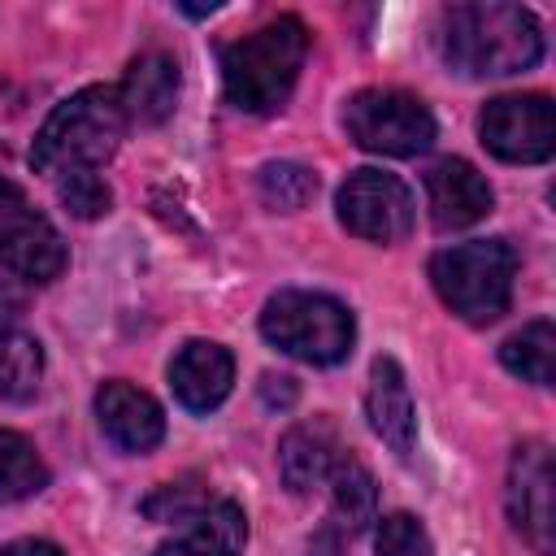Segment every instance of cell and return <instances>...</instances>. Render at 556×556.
<instances>
[{"mask_svg": "<svg viewBox=\"0 0 556 556\" xmlns=\"http://www.w3.org/2000/svg\"><path fill=\"white\" fill-rule=\"evenodd\" d=\"M543 56V30L517 4H456L443 13V61L465 78L521 74Z\"/></svg>", "mask_w": 556, "mask_h": 556, "instance_id": "cell-1", "label": "cell"}, {"mask_svg": "<svg viewBox=\"0 0 556 556\" xmlns=\"http://www.w3.org/2000/svg\"><path fill=\"white\" fill-rule=\"evenodd\" d=\"M126 109L117 87H83L70 100H61L48 122L35 135L30 165L48 178L70 169H100L126 139Z\"/></svg>", "mask_w": 556, "mask_h": 556, "instance_id": "cell-2", "label": "cell"}, {"mask_svg": "<svg viewBox=\"0 0 556 556\" xmlns=\"http://www.w3.org/2000/svg\"><path fill=\"white\" fill-rule=\"evenodd\" d=\"M308 52V30L300 17H278L222 52L226 100L243 113H274L287 104Z\"/></svg>", "mask_w": 556, "mask_h": 556, "instance_id": "cell-3", "label": "cell"}, {"mask_svg": "<svg viewBox=\"0 0 556 556\" xmlns=\"http://www.w3.org/2000/svg\"><path fill=\"white\" fill-rule=\"evenodd\" d=\"M517 252L504 239H469L430 256V282L439 300L469 326H491L513 304Z\"/></svg>", "mask_w": 556, "mask_h": 556, "instance_id": "cell-4", "label": "cell"}, {"mask_svg": "<svg viewBox=\"0 0 556 556\" xmlns=\"http://www.w3.org/2000/svg\"><path fill=\"white\" fill-rule=\"evenodd\" d=\"M261 334L308 365H339L352 343H356V321L348 313V304H339L334 295L321 291H278L265 300L261 308Z\"/></svg>", "mask_w": 556, "mask_h": 556, "instance_id": "cell-5", "label": "cell"}, {"mask_svg": "<svg viewBox=\"0 0 556 556\" xmlns=\"http://www.w3.org/2000/svg\"><path fill=\"white\" fill-rule=\"evenodd\" d=\"M343 126L356 148L378 156H417L434 143V113L400 87H365L348 100Z\"/></svg>", "mask_w": 556, "mask_h": 556, "instance_id": "cell-6", "label": "cell"}, {"mask_svg": "<svg viewBox=\"0 0 556 556\" xmlns=\"http://www.w3.org/2000/svg\"><path fill=\"white\" fill-rule=\"evenodd\" d=\"M0 265L30 282H52L65 269V239L61 230L35 213L17 182L0 174Z\"/></svg>", "mask_w": 556, "mask_h": 556, "instance_id": "cell-7", "label": "cell"}, {"mask_svg": "<svg viewBox=\"0 0 556 556\" xmlns=\"http://www.w3.org/2000/svg\"><path fill=\"white\" fill-rule=\"evenodd\" d=\"M339 222L369 243H400L413 230V191L387 169H352L334 195Z\"/></svg>", "mask_w": 556, "mask_h": 556, "instance_id": "cell-8", "label": "cell"}, {"mask_svg": "<svg viewBox=\"0 0 556 556\" xmlns=\"http://www.w3.org/2000/svg\"><path fill=\"white\" fill-rule=\"evenodd\" d=\"M482 143L513 165H539L556 152V117L552 100L530 91V96H495L486 100L478 117Z\"/></svg>", "mask_w": 556, "mask_h": 556, "instance_id": "cell-9", "label": "cell"}, {"mask_svg": "<svg viewBox=\"0 0 556 556\" xmlns=\"http://www.w3.org/2000/svg\"><path fill=\"white\" fill-rule=\"evenodd\" d=\"M504 504H508L513 530L539 556H547L552 552V534H556V513H552V452H547V443L530 439V443H521L513 452Z\"/></svg>", "mask_w": 556, "mask_h": 556, "instance_id": "cell-10", "label": "cell"}, {"mask_svg": "<svg viewBox=\"0 0 556 556\" xmlns=\"http://www.w3.org/2000/svg\"><path fill=\"white\" fill-rule=\"evenodd\" d=\"M96 417H100V430L109 434V443L122 452H152L165 439L161 404L126 378H113L96 391Z\"/></svg>", "mask_w": 556, "mask_h": 556, "instance_id": "cell-11", "label": "cell"}, {"mask_svg": "<svg viewBox=\"0 0 556 556\" xmlns=\"http://www.w3.org/2000/svg\"><path fill=\"white\" fill-rule=\"evenodd\" d=\"M426 200H430V222L439 230H465L482 222L495 204L491 182L460 156H447L426 169Z\"/></svg>", "mask_w": 556, "mask_h": 556, "instance_id": "cell-12", "label": "cell"}, {"mask_svg": "<svg viewBox=\"0 0 556 556\" xmlns=\"http://www.w3.org/2000/svg\"><path fill=\"white\" fill-rule=\"evenodd\" d=\"M235 382V356L213 339H191L169 361V387L182 408L208 413L230 395Z\"/></svg>", "mask_w": 556, "mask_h": 556, "instance_id": "cell-13", "label": "cell"}, {"mask_svg": "<svg viewBox=\"0 0 556 556\" xmlns=\"http://www.w3.org/2000/svg\"><path fill=\"white\" fill-rule=\"evenodd\" d=\"M365 413H369L374 434H378L395 456H408V452H413V439H417V408H413L408 378H404V369H400L391 356H378L374 369H369Z\"/></svg>", "mask_w": 556, "mask_h": 556, "instance_id": "cell-14", "label": "cell"}, {"mask_svg": "<svg viewBox=\"0 0 556 556\" xmlns=\"http://www.w3.org/2000/svg\"><path fill=\"white\" fill-rule=\"evenodd\" d=\"M334 460H339V443H334L330 421H300L278 443V473H282L287 491H295V495H308L313 486H321L330 478Z\"/></svg>", "mask_w": 556, "mask_h": 556, "instance_id": "cell-15", "label": "cell"}, {"mask_svg": "<svg viewBox=\"0 0 556 556\" xmlns=\"http://www.w3.org/2000/svg\"><path fill=\"white\" fill-rule=\"evenodd\" d=\"M248 543V517L235 500L204 504L195 517H187V530L156 547V556H243Z\"/></svg>", "mask_w": 556, "mask_h": 556, "instance_id": "cell-16", "label": "cell"}, {"mask_svg": "<svg viewBox=\"0 0 556 556\" xmlns=\"http://www.w3.org/2000/svg\"><path fill=\"white\" fill-rule=\"evenodd\" d=\"M117 96H122V109H126L130 122H143V126L165 122L178 104V65H174V56H165V52L139 56L126 70V83L117 87Z\"/></svg>", "mask_w": 556, "mask_h": 556, "instance_id": "cell-17", "label": "cell"}, {"mask_svg": "<svg viewBox=\"0 0 556 556\" xmlns=\"http://www.w3.org/2000/svg\"><path fill=\"white\" fill-rule=\"evenodd\" d=\"M326 482H330V513L339 530H365L369 521H378V486L361 460L339 456Z\"/></svg>", "mask_w": 556, "mask_h": 556, "instance_id": "cell-18", "label": "cell"}, {"mask_svg": "<svg viewBox=\"0 0 556 556\" xmlns=\"http://www.w3.org/2000/svg\"><path fill=\"white\" fill-rule=\"evenodd\" d=\"M500 361H504V369L517 374L521 382L552 387V374H556V326H552L547 317L526 321L517 334L504 339Z\"/></svg>", "mask_w": 556, "mask_h": 556, "instance_id": "cell-19", "label": "cell"}, {"mask_svg": "<svg viewBox=\"0 0 556 556\" xmlns=\"http://www.w3.org/2000/svg\"><path fill=\"white\" fill-rule=\"evenodd\" d=\"M43 382V348L22 330H0V404H26Z\"/></svg>", "mask_w": 556, "mask_h": 556, "instance_id": "cell-20", "label": "cell"}, {"mask_svg": "<svg viewBox=\"0 0 556 556\" xmlns=\"http://www.w3.org/2000/svg\"><path fill=\"white\" fill-rule=\"evenodd\" d=\"M43 486H48V465L39 460L35 443L22 439L17 430L0 426V504L26 500V495H35Z\"/></svg>", "mask_w": 556, "mask_h": 556, "instance_id": "cell-21", "label": "cell"}, {"mask_svg": "<svg viewBox=\"0 0 556 556\" xmlns=\"http://www.w3.org/2000/svg\"><path fill=\"white\" fill-rule=\"evenodd\" d=\"M261 187V200L274 208V213H295L304 208L313 195H317V174L295 165V161H269L256 178Z\"/></svg>", "mask_w": 556, "mask_h": 556, "instance_id": "cell-22", "label": "cell"}, {"mask_svg": "<svg viewBox=\"0 0 556 556\" xmlns=\"http://www.w3.org/2000/svg\"><path fill=\"white\" fill-rule=\"evenodd\" d=\"M61 204L74 213V217H104L109 204H113V191L109 182L96 174V169H70V174H56L52 178Z\"/></svg>", "mask_w": 556, "mask_h": 556, "instance_id": "cell-23", "label": "cell"}, {"mask_svg": "<svg viewBox=\"0 0 556 556\" xmlns=\"http://www.w3.org/2000/svg\"><path fill=\"white\" fill-rule=\"evenodd\" d=\"M374 552L378 556H434L430 534H426V526L413 513L382 517L378 521V534H374Z\"/></svg>", "mask_w": 556, "mask_h": 556, "instance_id": "cell-24", "label": "cell"}, {"mask_svg": "<svg viewBox=\"0 0 556 556\" xmlns=\"http://www.w3.org/2000/svg\"><path fill=\"white\" fill-rule=\"evenodd\" d=\"M204 504H208V495H204L200 486L165 482V486H156V491L143 500V513H148L152 521H187V517H195Z\"/></svg>", "mask_w": 556, "mask_h": 556, "instance_id": "cell-25", "label": "cell"}, {"mask_svg": "<svg viewBox=\"0 0 556 556\" xmlns=\"http://www.w3.org/2000/svg\"><path fill=\"white\" fill-rule=\"evenodd\" d=\"M261 395H265L269 408H291V404H295V378H287V374H265V378H261Z\"/></svg>", "mask_w": 556, "mask_h": 556, "instance_id": "cell-26", "label": "cell"}, {"mask_svg": "<svg viewBox=\"0 0 556 556\" xmlns=\"http://www.w3.org/2000/svg\"><path fill=\"white\" fill-rule=\"evenodd\" d=\"M0 556H65V552L48 539H13V543L0 547Z\"/></svg>", "mask_w": 556, "mask_h": 556, "instance_id": "cell-27", "label": "cell"}, {"mask_svg": "<svg viewBox=\"0 0 556 556\" xmlns=\"http://www.w3.org/2000/svg\"><path fill=\"white\" fill-rule=\"evenodd\" d=\"M313 556H339V552H313Z\"/></svg>", "mask_w": 556, "mask_h": 556, "instance_id": "cell-28", "label": "cell"}]
</instances>
